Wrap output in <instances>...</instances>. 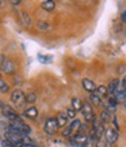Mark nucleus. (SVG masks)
<instances>
[{
	"label": "nucleus",
	"instance_id": "nucleus-13",
	"mask_svg": "<svg viewBox=\"0 0 126 147\" xmlns=\"http://www.w3.org/2000/svg\"><path fill=\"white\" fill-rule=\"evenodd\" d=\"M94 94H95L96 96H98L100 99H103V98H105L106 95H107V89H106V86H104V85H99L98 88H96V90H95Z\"/></svg>",
	"mask_w": 126,
	"mask_h": 147
},
{
	"label": "nucleus",
	"instance_id": "nucleus-30",
	"mask_svg": "<svg viewBox=\"0 0 126 147\" xmlns=\"http://www.w3.org/2000/svg\"><path fill=\"white\" fill-rule=\"evenodd\" d=\"M121 20H123L124 22H126V11H125V12L121 14Z\"/></svg>",
	"mask_w": 126,
	"mask_h": 147
},
{
	"label": "nucleus",
	"instance_id": "nucleus-6",
	"mask_svg": "<svg viewBox=\"0 0 126 147\" xmlns=\"http://www.w3.org/2000/svg\"><path fill=\"white\" fill-rule=\"evenodd\" d=\"M104 136H105V141H106L107 146L110 145V147L118 140V132L116 130H113V128H111V127L105 130Z\"/></svg>",
	"mask_w": 126,
	"mask_h": 147
},
{
	"label": "nucleus",
	"instance_id": "nucleus-32",
	"mask_svg": "<svg viewBox=\"0 0 126 147\" xmlns=\"http://www.w3.org/2000/svg\"><path fill=\"white\" fill-rule=\"evenodd\" d=\"M0 5H1V3H0Z\"/></svg>",
	"mask_w": 126,
	"mask_h": 147
},
{
	"label": "nucleus",
	"instance_id": "nucleus-29",
	"mask_svg": "<svg viewBox=\"0 0 126 147\" xmlns=\"http://www.w3.org/2000/svg\"><path fill=\"white\" fill-rule=\"evenodd\" d=\"M121 88L126 90V75L124 76V78H123V81H121Z\"/></svg>",
	"mask_w": 126,
	"mask_h": 147
},
{
	"label": "nucleus",
	"instance_id": "nucleus-20",
	"mask_svg": "<svg viewBox=\"0 0 126 147\" xmlns=\"http://www.w3.org/2000/svg\"><path fill=\"white\" fill-rule=\"evenodd\" d=\"M110 119H111V113H109L107 111H103L102 112V115H100V120H102V123H109L110 121Z\"/></svg>",
	"mask_w": 126,
	"mask_h": 147
},
{
	"label": "nucleus",
	"instance_id": "nucleus-7",
	"mask_svg": "<svg viewBox=\"0 0 126 147\" xmlns=\"http://www.w3.org/2000/svg\"><path fill=\"white\" fill-rule=\"evenodd\" d=\"M3 115L9 119V121H14V120H21L20 116L15 112V110H13L11 106H3Z\"/></svg>",
	"mask_w": 126,
	"mask_h": 147
},
{
	"label": "nucleus",
	"instance_id": "nucleus-11",
	"mask_svg": "<svg viewBox=\"0 0 126 147\" xmlns=\"http://www.w3.org/2000/svg\"><path fill=\"white\" fill-rule=\"evenodd\" d=\"M39 115V111H38V109L35 107V106H32V107H28L27 110H25V112H24V116L28 119H35L38 117Z\"/></svg>",
	"mask_w": 126,
	"mask_h": 147
},
{
	"label": "nucleus",
	"instance_id": "nucleus-16",
	"mask_svg": "<svg viewBox=\"0 0 126 147\" xmlns=\"http://www.w3.org/2000/svg\"><path fill=\"white\" fill-rule=\"evenodd\" d=\"M116 100L119 103V102H123V100H125V98H126V90L125 89H120L119 88V91H118V92L116 94Z\"/></svg>",
	"mask_w": 126,
	"mask_h": 147
},
{
	"label": "nucleus",
	"instance_id": "nucleus-28",
	"mask_svg": "<svg viewBox=\"0 0 126 147\" xmlns=\"http://www.w3.org/2000/svg\"><path fill=\"white\" fill-rule=\"evenodd\" d=\"M97 147H105V142L103 141V139H98V141H97Z\"/></svg>",
	"mask_w": 126,
	"mask_h": 147
},
{
	"label": "nucleus",
	"instance_id": "nucleus-25",
	"mask_svg": "<svg viewBox=\"0 0 126 147\" xmlns=\"http://www.w3.org/2000/svg\"><path fill=\"white\" fill-rule=\"evenodd\" d=\"M70 125H71V127H73V131H76L81 127V121L78 119H74V121L71 123Z\"/></svg>",
	"mask_w": 126,
	"mask_h": 147
},
{
	"label": "nucleus",
	"instance_id": "nucleus-15",
	"mask_svg": "<svg viewBox=\"0 0 126 147\" xmlns=\"http://www.w3.org/2000/svg\"><path fill=\"white\" fill-rule=\"evenodd\" d=\"M41 7H42L43 9H46L47 12H51V11H54V8H55V3L47 0V1H43V3L41 4Z\"/></svg>",
	"mask_w": 126,
	"mask_h": 147
},
{
	"label": "nucleus",
	"instance_id": "nucleus-8",
	"mask_svg": "<svg viewBox=\"0 0 126 147\" xmlns=\"http://www.w3.org/2000/svg\"><path fill=\"white\" fill-rule=\"evenodd\" d=\"M119 84H120V82H119V80L118 78H115V80H112L110 83H109V85H107V94H111V95H116L118 91H119Z\"/></svg>",
	"mask_w": 126,
	"mask_h": 147
},
{
	"label": "nucleus",
	"instance_id": "nucleus-33",
	"mask_svg": "<svg viewBox=\"0 0 126 147\" xmlns=\"http://www.w3.org/2000/svg\"><path fill=\"white\" fill-rule=\"evenodd\" d=\"M0 105H1V103H0Z\"/></svg>",
	"mask_w": 126,
	"mask_h": 147
},
{
	"label": "nucleus",
	"instance_id": "nucleus-21",
	"mask_svg": "<svg viewBox=\"0 0 126 147\" xmlns=\"http://www.w3.org/2000/svg\"><path fill=\"white\" fill-rule=\"evenodd\" d=\"M90 102H91L95 106H99L102 103V99L98 96H96L95 94H91V96H90Z\"/></svg>",
	"mask_w": 126,
	"mask_h": 147
},
{
	"label": "nucleus",
	"instance_id": "nucleus-1",
	"mask_svg": "<svg viewBox=\"0 0 126 147\" xmlns=\"http://www.w3.org/2000/svg\"><path fill=\"white\" fill-rule=\"evenodd\" d=\"M5 139L12 144H32V140L28 136L14 132L12 130H8V128L5 132Z\"/></svg>",
	"mask_w": 126,
	"mask_h": 147
},
{
	"label": "nucleus",
	"instance_id": "nucleus-17",
	"mask_svg": "<svg viewBox=\"0 0 126 147\" xmlns=\"http://www.w3.org/2000/svg\"><path fill=\"white\" fill-rule=\"evenodd\" d=\"M82 103L78 98H73V100H71V107H73L75 111H81L82 110Z\"/></svg>",
	"mask_w": 126,
	"mask_h": 147
},
{
	"label": "nucleus",
	"instance_id": "nucleus-22",
	"mask_svg": "<svg viewBox=\"0 0 126 147\" xmlns=\"http://www.w3.org/2000/svg\"><path fill=\"white\" fill-rule=\"evenodd\" d=\"M21 16H22V21H24V24H25L27 27H29L30 24H32V20H30V18L28 16V14H27L26 12H22V13H21Z\"/></svg>",
	"mask_w": 126,
	"mask_h": 147
},
{
	"label": "nucleus",
	"instance_id": "nucleus-31",
	"mask_svg": "<svg viewBox=\"0 0 126 147\" xmlns=\"http://www.w3.org/2000/svg\"><path fill=\"white\" fill-rule=\"evenodd\" d=\"M11 4H20V1H11Z\"/></svg>",
	"mask_w": 126,
	"mask_h": 147
},
{
	"label": "nucleus",
	"instance_id": "nucleus-26",
	"mask_svg": "<svg viewBox=\"0 0 126 147\" xmlns=\"http://www.w3.org/2000/svg\"><path fill=\"white\" fill-rule=\"evenodd\" d=\"M1 146L3 147H16V144H12V142H9L8 140H3L1 141Z\"/></svg>",
	"mask_w": 126,
	"mask_h": 147
},
{
	"label": "nucleus",
	"instance_id": "nucleus-2",
	"mask_svg": "<svg viewBox=\"0 0 126 147\" xmlns=\"http://www.w3.org/2000/svg\"><path fill=\"white\" fill-rule=\"evenodd\" d=\"M8 130H12L14 132L21 133V134H26L28 136L30 133V127L25 124L22 120H14V121H9L8 125Z\"/></svg>",
	"mask_w": 126,
	"mask_h": 147
},
{
	"label": "nucleus",
	"instance_id": "nucleus-3",
	"mask_svg": "<svg viewBox=\"0 0 126 147\" xmlns=\"http://www.w3.org/2000/svg\"><path fill=\"white\" fill-rule=\"evenodd\" d=\"M11 100L15 106L21 107L26 103V96L20 89H15L11 95Z\"/></svg>",
	"mask_w": 126,
	"mask_h": 147
},
{
	"label": "nucleus",
	"instance_id": "nucleus-5",
	"mask_svg": "<svg viewBox=\"0 0 126 147\" xmlns=\"http://www.w3.org/2000/svg\"><path fill=\"white\" fill-rule=\"evenodd\" d=\"M82 113H83V117L85 118L86 121H92L95 119V115H94V110H92V106L90 103L85 102L83 103L82 105Z\"/></svg>",
	"mask_w": 126,
	"mask_h": 147
},
{
	"label": "nucleus",
	"instance_id": "nucleus-18",
	"mask_svg": "<svg viewBox=\"0 0 126 147\" xmlns=\"http://www.w3.org/2000/svg\"><path fill=\"white\" fill-rule=\"evenodd\" d=\"M8 90H9V85L0 77V92L6 94V92H8Z\"/></svg>",
	"mask_w": 126,
	"mask_h": 147
},
{
	"label": "nucleus",
	"instance_id": "nucleus-10",
	"mask_svg": "<svg viewBox=\"0 0 126 147\" xmlns=\"http://www.w3.org/2000/svg\"><path fill=\"white\" fill-rule=\"evenodd\" d=\"M82 85H83V88L88 91V92H90V94H94L95 90H96L95 83H94L92 81H90L89 78H84V80L82 81Z\"/></svg>",
	"mask_w": 126,
	"mask_h": 147
},
{
	"label": "nucleus",
	"instance_id": "nucleus-4",
	"mask_svg": "<svg viewBox=\"0 0 126 147\" xmlns=\"http://www.w3.org/2000/svg\"><path fill=\"white\" fill-rule=\"evenodd\" d=\"M59 130V125H57V121H56V118H48L46 120V124H44V131L49 136H54V134H56Z\"/></svg>",
	"mask_w": 126,
	"mask_h": 147
},
{
	"label": "nucleus",
	"instance_id": "nucleus-27",
	"mask_svg": "<svg viewBox=\"0 0 126 147\" xmlns=\"http://www.w3.org/2000/svg\"><path fill=\"white\" fill-rule=\"evenodd\" d=\"M16 147H38L33 144H16Z\"/></svg>",
	"mask_w": 126,
	"mask_h": 147
},
{
	"label": "nucleus",
	"instance_id": "nucleus-14",
	"mask_svg": "<svg viewBox=\"0 0 126 147\" xmlns=\"http://www.w3.org/2000/svg\"><path fill=\"white\" fill-rule=\"evenodd\" d=\"M74 141H75V142H77L78 145H81V147H82L85 142H88V141H89V138H88V136H85V134L81 133V134H76V136L74 137Z\"/></svg>",
	"mask_w": 126,
	"mask_h": 147
},
{
	"label": "nucleus",
	"instance_id": "nucleus-19",
	"mask_svg": "<svg viewBox=\"0 0 126 147\" xmlns=\"http://www.w3.org/2000/svg\"><path fill=\"white\" fill-rule=\"evenodd\" d=\"M74 133V131H73V127H71V125L69 124L68 126H65L64 128H63V132H62V136L64 137V138H68V137H71V134Z\"/></svg>",
	"mask_w": 126,
	"mask_h": 147
},
{
	"label": "nucleus",
	"instance_id": "nucleus-24",
	"mask_svg": "<svg viewBox=\"0 0 126 147\" xmlns=\"http://www.w3.org/2000/svg\"><path fill=\"white\" fill-rule=\"evenodd\" d=\"M67 116H68V118H70V119H75V117H76V111H75L73 107H69L68 111H67Z\"/></svg>",
	"mask_w": 126,
	"mask_h": 147
},
{
	"label": "nucleus",
	"instance_id": "nucleus-12",
	"mask_svg": "<svg viewBox=\"0 0 126 147\" xmlns=\"http://www.w3.org/2000/svg\"><path fill=\"white\" fill-rule=\"evenodd\" d=\"M68 119H69V118H68L67 113H64V112L59 113V116L56 117V121H57L59 127H63V126H65L67 123H68Z\"/></svg>",
	"mask_w": 126,
	"mask_h": 147
},
{
	"label": "nucleus",
	"instance_id": "nucleus-9",
	"mask_svg": "<svg viewBox=\"0 0 126 147\" xmlns=\"http://www.w3.org/2000/svg\"><path fill=\"white\" fill-rule=\"evenodd\" d=\"M1 69H3V71L6 72V74H12V72H14L15 67H14V64H13V62H12L11 60L4 59V61L1 62Z\"/></svg>",
	"mask_w": 126,
	"mask_h": 147
},
{
	"label": "nucleus",
	"instance_id": "nucleus-23",
	"mask_svg": "<svg viewBox=\"0 0 126 147\" xmlns=\"http://www.w3.org/2000/svg\"><path fill=\"white\" fill-rule=\"evenodd\" d=\"M35 100H36V95L35 94H28L26 96V103H34Z\"/></svg>",
	"mask_w": 126,
	"mask_h": 147
}]
</instances>
